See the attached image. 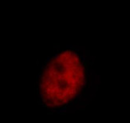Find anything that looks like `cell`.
Returning <instances> with one entry per match:
<instances>
[{"mask_svg": "<svg viewBox=\"0 0 130 123\" xmlns=\"http://www.w3.org/2000/svg\"><path fill=\"white\" fill-rule=\"evenodd\" d=\"M88 82L86 58L74 49L63 50L49 58L39 74V100L50 111L62 113L78 102Z\"/></svg>", "mask_w": 130, "mask_h": 123, "instance_id": "1", "label": "cell"}]
</instances>
